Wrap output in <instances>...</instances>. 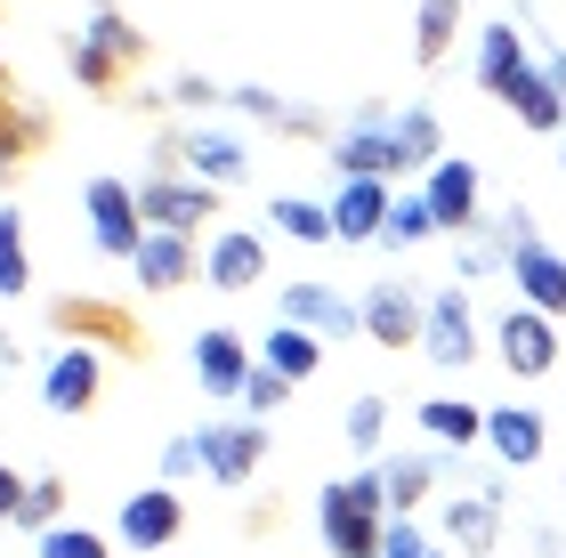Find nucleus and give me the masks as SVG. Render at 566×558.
Segmentation results:
<instances>
[{
    "label": "nucleus",
    "instance_id": "obj_1",
    "mask_svg": "<svg viewBox=\"0 0 566 558\" xmlns=\"http://www.w3.org/2000/svg\"><path fill=\"white\" fill-rule=\"evenodd\" d=\"M49 333L73 348H97V357H122V365H154V333L138 324V308H122L106 292H57L49 299Z\"/></svg>",
    "mask_w": 566,
    "mask_h": 558
},
{
    "label": "nucleus",
    "instance_id": "obj_2",
    "mask_svg": "<svg viewBox=\"0 0 566 558\" xmlns=\"http://www.w3.org/2000/svg\"><path fill=\"white\" fill-rule=\"evenodd\" d=\"M389 518H397V510H389L380 470L324 486V550H332V558H380V543H389Z\"/></svg>",
    "mask_w": 566,
    "mask_h": 558
},
{
    "label": "nucleus",
    "instance_id": "obj_3",
    "mask_svg": "<svg viewBox=\"0 0 566 558\" xmlns=\"http://www.w3.org/2000/svg\"><path fill=\"white\" fill-rule=\"evenodd\" d=\"M219 194L211 179H187V170H154V179H138V219L163 227V235H195L202 219H219Z\"/></svg>",
    "mask_w": 566,
    "mask_h": 558
},
{
    "label": "nucleus",
    "instance_id": "obj_4",
    "mask_svg": "<svg viewBox=\"0 0 566 558\" xmlns=\"http://www.w3.org/2000/svg\"><path fill=\"white\" fill-rule=\"evenodd\" d=\"M421 357L437 372H470V357H478V316H470V292H461V284L429 292V308H421Z\"/></svg>",
    "mask_w": 566,
    "mask_h": 558
},
{
    "label": "nucleus",
    "instance_id": "obj_5",
    "mask_svg": "<svg viewBox=\"0 0 566 558\" xmlns=\"http://www.w3.org/2000/svg\"><path fill=\"white\" fill-rule=\"evenodd\" d=\"M195 453H202V477L251 486L268 462V421H211V429H195Z\"/></svg>",
    "mask_w": 566,
    "mask_h": 558
},
{
    "label": "nucleus",
    "instance_id": "obj_6",
    "mask_svg": "<svg viewBox=\"0 0 566 558\" xmlns=\"http://www.w3.org/2000/svg\"><path fill=\"white\" fill-rule=\"evenodd\" d=\"M494 348H502V372L510 380H543V372H558V316H543V308H510L502 316V333H494Z\"/></svg>",
    "mask_w": 566,
    "mask_h": 558
},
{
    "label": "nucleus",
    "instance_id": "obj_7",
    "mask_svg": "<svg viewBox=\"0 0 566 558\" xmlns=\"http://www.w3.org/2000/svg\"><path fill=\"white\" fill-rule=\"evenodd\" d=\"M163 170H187V179H211V187H235L251 155H243V138H227V130H170L163 138Z\"/></svg>",
    "mask_w": 566,
    "mask_h": 558
},
{
    "label": "nucleus",
    "instance_id": "obj_8",
    "mask_svg": "<svg viewBox=\"0 0 566 558\" xmlns=\"http://www.w3.org/2000/svg\"><path fill=\"white\" fill-rule=\"evenodd\" d=\"M90 235L106 260H138V243H146V219H138V187H122V179H90Z\"/></svg>",
    "mask_w": 566,
    "mask_h": 558
},
{
    "label": "nucleus",
    "instance_id": "obj_9",
    "mask_svg": "<svg viewBox=\"0 0 566 558\" xmlns=\"http://www.w3.org/2000/svg\"><path fill=\"white\" fill-rule=\"evenodd\" d=\"M202 284H211V292H260L268 284V235L219 227V235L202 243Z\"/></svg>",
    "mask_w": 566,
    "mask_h": 558
},
{
    "label": "nucleus",
    "instance_id": "obj_10",
    "mask_svg": "<svg viewBox=\"0 0 566 558\" xmlns=\"http://www.w3.org/2000/svg\"><path fill=\"white\" fill-rule=\"evenodd\" d=\"M114 535L130 543V550H170L178 535H187V502H178V486H146L122 502V518H114Z\"/></svg>",
    "mask_w": 566,
    "mask_h": 558
},
{
    "label": "nucleus",
    "instance_id": "obj_11",
    "mask_svg": "<svg viewBox=\"0 0 566 558\" xmlns=\"http://www.w3.org/2000/svg\"><path fill=\"white\" fill-rule=\"evenodd\" d=\"M421 194H429V211H437L446 235H470V227H478V202H485V179H478L470 155H446V162L421 179Z\"/></svg>",
    "mask_w": 566,
    "mask_h": 558
},
{
    "label": "nucleus",
    "instance_id": "obj_12",
    "mask_svg": "<svg viewBox=\"0 0 566 558\" xmlns=\"http://www.w3.org/2000/svg\"><path fill=\"white\" fill-rule=\"evenodd\" d=\"M97 397H106V365H97V348H57V357H49V372H41V404H49V413H73V421H82Z\"/></svg>",
    "mask_w": 566,
    "mask_h": 558
},
{
    "label": "nucleus",
    "instance_id": "obj_13",
    "mask_svg": "<svg viewBox=\"0 0 566 558\" xmlns=\"http://www.w3.org/2000/svg\"><path fill=\"white\" fill-rule=\"evenodd\" d=\"M283 324H300L316 340H348V333H365V308L340 299L332 284H283Z\"/></svg>",
    "mask_w": 566,
    "mask_h": 558
},
{
    "label": "nucleus",
    "instance_id": "obj_14",
    "mask_svg": "<svg viewBox=\"0 0 566 558\" xmlns=\"http://www.w3.org/2000/svg\"><path fill=\"white\" fill-rule=\"evenodd\" d=\"M356 308H365V340L373 348H421V308L429 299H413V284H373Z\"/></svg>",
    "mask_w": 566,
    "mask_h": 558
},
{
    "label": "nucleus",
    "instance_id": "obj_15",
    "mask_svg": "<svg viewBox=\"0 0 566 558\" xmlns=\"http://www.w3.org/2000/svg\"><path fill=\"white\" fill-rule=\"evenodd\" d=\"M332 162H340V179H405L397 170V122L365 114L348 138H332Z\"/></svg>",
    "mask_w": 566,
    "mask_h": 558
},
{
    "label": "nucleus",
    "instance_id": "obj_16",
    "mask_svg": "<svg viewBox=\"0 0 566 558\" xmlns=\"http://www.w3.org/2000/svg\"><path fill=\"white\" fill-rule=\"evenodd\" d=\"M510 284L526 292V308H543V316H566V260L551 243H534V227L518 243H510Z\"/></svg>",
    "mask_w": 566,
    "mask_h": 558
},
{
    "label": "nucleus",
    "instance_id": "obj_17",
    "mask_svg": "<svg viewBox=\"0 0 566 558\" xmlns=\"http://www.w3.org/2000/svg\"><path fill=\"white\" fill-rule=\"evenodd\" d=\"M485 445L502 453V470H534L551 453V421L534 404H485Z\"/></svg>",
    "mask_w": 566,
    "mask_h": 558
},
{
    "label": "nucleus",
    "instance_id": "obj_18",
    "mask_svg": "<svg viewBox=\"0 0 566 558\" xmlns=\"http://www.w3.org/2000/svg\"><path fill=\"white\" fill-rule=\"evenodd\" d=\"M138 284L146 292H187V284H202V251H195V235H163V227H146V243H138Z\"/></svg>",
    "mask_w": 566,
    "mask_h": 558
},
{
    "label": "nucleus",
    "instance_id": "obj_19",
    "mask_svg": "<svg viewBox=\"0 0 566 558\" xmlns=\"http://www.w3.org/2000/svg\"><path fill=\"white\" fill-rule=\"evenodd\" d=\"M251 348H243V333L235 324H211V333H195V380L211 397H243V380H251Z\"/></svg>",
    "mask_w": 566,
    "mask_h": 558
},
{
    "label": "nucleus",
    "instance_id": "obj_20",
    "mask_svg": "<svg viewBox=\"0 0 566 558\" xmlns=\"http://www.w3.org/2000/svg\"><path fill=\"white\" fill-rule=\"evenodd\" d=\"M389 179H340L332 194V235L340 243H380V227H389Z\"/></svg>",
    "mask_w": 566,
    "mask_h": 558
},
{
    "label": "nucleus",
    "instance_id": "obj_21",
    "mask_svg": "<svg viewBox=\"0 0 566 558\" xmlns=\"http://www.w3.org/2000/svg\"><path fill=\"white\" fill-rule=\"evenodd\" d=\"M49 138H57V122L41 106H24V97H0V179H17V170H33L49 155Z\"/></svg>",
    "mask_w": 566,
    "mask_h": 558
},
{
    "label": "nucleus",
    "instance_id": "obj_22",
    "mask_svg": "<svg viewBox=\"0 0 566 558\" xmlns=\"http://www.w3.org/2000/svg\"><path fill=\"white\" fill-rule=\"evenodd\" d=\"M446 543L461 558H485L502 543V486H485V494H453L446 502Z\"/></svg>",
    "mask_w": 566,
    "mask_h": 558
},
{
    "label": "nucleus",
    "instance_id": "obj_23",
    "mask_svg": "<svg viewBox=\"0 0 566 558\" xmlns=\"http://www.w3.org/2000/svg\"><path fill=\"white\" fill-rule=\"evenodd\" d=\"M502 106H510V114H518V122H526V130H543V138L558 130V138H566V97H558V82H551V73H543V65H526V73H518V82H510V90H502Z\"/></svg>",
    "mask_w": 566,
    "mask_h": 558
},
{
    "label": "nucleus",
    "instance_id": "obj_24",
    "mask_svg": "<svg viewBox=\"0 0 566 558\" xmlns=\"http://www.w3.org/2000/svg\"><path fill=\"white\" fill-rule=\"evenodd\" d=\"M65 65H73V82H82L90 97H106V106H114V97H130V65L106 57V49H97L90 33H73V41H65Z\"/></svg>",
    "mask_w": 566,
    "mask_h": 558
},
{
    "label": "nucleus",
    "instance_id": "obj_25",
    "mask_svg": "<svg viewBox=\"0 0 566 558\" xmlns=\"http://www.w3.org/2000/svg\"><path fill=\"white\" fill-rule=\"evenodd\" d=\"M453 41H461V0H421V17H413V65L437 73L453 57Z\"/></svg>",
    "mask_w": 566,
    "mask_h": 558
},
{
    "label": "nucleus",
    "instance_id": "obj_26",
    "mask_svg": "<svg viewBox=\"0 0 566 558\" xmlns=\"http://www.w3.org/2000/svg\"><path fill=\"white\" fill-rule=\"evenodd\" d=\"M518 73H526V41H518V24H485V33H478V90H510V82H518Z\"/></svg>",
    "mask_w": 566,
    "mask_h": 558
},
{
    "label": "nucleus",
    "instance_id": "obj_27",
    "mask_svg": "<svg viewBox=\"0 0 566 558\" xmlns=\"http://www.w3.org/2000/svg\"><path fill=\"white\" fill-rule=\"evenodd\" d=\"M437 162H446V130H437V114L429 106H405L397 114V170H421V179H429Z\"/></svg>",
    "mask_w": 566,
    "mask_h": 558
},
{
    "label": "nucleus",
    "instance_id": "obj_28",
    "mask_svg": "<svg viewBox=\"0 0 566 558\" xmlns=\"http://www.w3.org/2000/svg\"><path fill=\"white\" fill-rule=\"evenodd\" d=\"M380 486H389V510L397 518H413L421 502L437 494V462H429V453H397V462H380Z\"/></svg>",
    "mask_w": 566,
    "mask_h": 558
},
{
    "label": "nucleus",
    "instance_id": "obj_29",
    "mask_svg": "<svg viewBox=\"0 0 566 558\" xmlns=\"http://www.w3.org/2000/svg\"><path fill=\"white\" fill-rule=\"evenodd\" d=\"M421 429L437 445H478L485 438V404H470V397H429L421 404Z\"/></svg>",
    "mask_w": 566,
    "mask_h": 558
},
{
    "label": "nucleus",
    "instance_id": "obj_30",
    "mask_svg": "<svg viewBox=\"0 0 566 558\" xmlns=\"http://www.w3.org/2000/svg\"><path fill=\"white\" fill-rule=\"evenodd\" d=\"M268 219H275V235H292V243H340V235H332V202L275 194V202H268Z\"/></svg>",
    "mask_w": 566,
    "mask_h": 558
},
{
    "label": "nucleus",
    "instance_id": "obj_31",
    "mask_svg": "<svg viewBox=\"0 0 566 558\" xmlns=\"http://www.w3.org/2000/svg\"><path fill=\"white\" fill-rule=\"evenodd\" d=\"M324 348H332V340H316V333H300V324H275L260 357H268V365H275L283 380H307V372L324 365Z\"/></svg>",
    "mask_w": 566,
    "mask_h": 558
},
{
    "label": "nucleus",
    "instance_id": "obj_32",
    "mask_svg": "<svg viewBox=\"0 0 566 558\" xmlns=\"http://www.w3.org/2000/svg\"><path fill=\"white\" fill-rule=\"evenodd\" d=\"M17 526H24V535H49V526H65V477H24Z\"/></svg>",
    "mask_w": 566,
    "mask_h": 558
},
{
    "label": "nucleus",
    "instance_id": "obj_33",
    "mask_svg": "<svg viewBox=\"0 0 566 558\" xmlns=\"http://www.w3.org/2000/svg\"><path fill=\"white\" fill-rule=\"evenodd\" d=\"M82 33H90L97 49H106V57H122V65H130V73L146 65V33H138V24H130V17H114V9H97V17L82 24Z\"/></svg>",
    "mask_w": 566,
    "mask_h": 558
},
{
    "label": "nucleus",
    "instance_id": "obj_34",
    "mask_svg": "<svg viewBox=\"0 0 566 558\" xmlns=\"http://www.w3.org/2000/svg\"><path fill=\"white\" fill-rule=\"evenodd\" d=\"M33 284V251H24V219L0 211V299H17Z\"/></svg>",
    "mask_w": 566,
    "mask_h": 558
},
{
    "label": "nucleus",
    "instance_id": "obj_35",
    "mask_svg": "<svg viewBox=\"0 0 566 558\" xmlns=\"http://www.w3.org/2000/svg\"><path fill=\"white\" fill-rule=\"evenodd\" d=\"M429 235H446L429 211V194H397L389 202V227H380V243H429Z\"/></svg>",
    "mask_w": 566,
    "mask_h": 558
},
{
    "label": "nucleus",
    "instance_id": "obj_36",
    "mask_svg": "<svg viewBox=\"0 0 566 558\" xmlns=\"http://www.w3.org/2000/svg\"><path fill=\"white\" fill-rule=\"evenodd\" d=\"M292 389H300V380H283V372L260 357V365H251V380H243V404H251V413H283V404H292Z\"/></svg>",
    "mask_w": 566,
    "mask_h": 558
},
{
    "label": "nucleus",
    "instance_id": "obj_37",
    "mask_svg": "<svg viewBox=\"0 0 566 558\" xmlns=\"http://www.w3.org/2000/svg\"><path fill=\"white\" fill-rule=\"evenodd\" d=\"M41 558H114V543L90 535V526H49V535H41Z\"/></svg>",
    "mask_w": 566,
    "mask_h": 558
},
{
    "label": "nucleus",
    "instance_id": "obj_38",
    "mask_svg": "<svg viewBox=\"0 0 566 558\" xmlns=\"http://www.w3.org/2000/svg\"><path fill=\"white\" fill-rule=\"evenodd\" d=\"M380 438H389V404H380V397H356V404H348V445L373 453Z\"/></svg>",
    "mask_w": 566,
    "mask_h": 558
},
{
    "label": "nucleus",
    "instance_id": "obj_39",
    "mask_svg": "<svg viewBox=\"0 0 566 558\" xmlns=\"http://www.w3.org/2000/svg\"><path fill=\"white\" fill-rule=\"evenodd\" d=\"M380 558H437V543L421 535L413 518H389V543H380Z\"/></svg>",
    "mask_w": 566,
    "mask_h": 558
},
{
    "label": "nucleus",
    "instance_id": "obj_40",
    "mask_svg": "<svg viewBox=\"0 0 566 558\" xmlns=\"http://www.w3.org/2000/svg\"><path fill=\"white\" fill-rule=\"evenodd\" d=\"M170 97H178V106H187V114H211V106H219L227 90H219V82H202V73H187V82H178Z\"/></svg>",
    "mask_w": 566,
    "mask_h": 558
},
{
    "label": "nucleus",
    "instance_id": "obj_41",
    "mask_svg": "<svg viewBox=\"0 0 566 558\" xmlns=\"http://www.w3.org/2000/svg\"><path fill=\"white\" fill-rule=\"evenodd\" d=\"M195 462H202V453H195V438H170V445H163V477H187Z\"/></svg>",
    "mask_w": 566,
    "mask_h": 558
},
{
    "label": "nucleus",
    "instance_id": "obj_42",
    "mask_svg": "<svg viewBox=\"0 0 566 558\" xmlns=\"http://www.w3.org/2000/svg\"><path fill=\"white\" fill-rule=\"evenodd\" d=\"M17 502H24V477L0 462V526H17Z\"/></svg>",
    "mask_w": 566,
    "mask_h": 558
},
{
    "label": "nucleus",
    "instance_id": "obj_43",
    "mask_svg": "<svg viewBox=\"0 0 566 558\" xmlns=\"http://www.w3.org/2000/svg\"><path fill=\"white\" fill-rule=\"evenodd\" d=\"M543 73L558 82V97H566V49H551V65H543Z\"/></svg>",
    "mask_w": 566,
    "mask_h": 558
},
{
    "label": "nucleus",
    "instance_id": "obj_44",
    "mask_svg": "<svg viewBox=\"0 0 566 558\" xmlns=\"http://www.w3.org/2000/svg\"><path fill=\"white\" fill-rule=\"evenodd\" d=\"M0 97H17V73H9V57H0Z\"/></svg>",
    "mask_w": 566,
    "mask_h": 558
},
{
    "label": "nucleus",
    "instance_id": "obj_45",
    "mask_svg": "<svg viewBox=\"0 0 566 558\" xmlns=\"http://www.w3.org/2000/svg\"><path fill=\"white\" fill-rule=\"evenodd\" d=\"M437 558H446V550H437Z\"/></svg>",
    "mask_w": 566,
    "mask_h": 558
},
{
    "label": "nucleus",
    "instance_id": "obj_46",
    "mask_svg": "<svg viewBox=\"0 0 566 558\" xmlns=\"http://www.w3.org/2000/svg\"><path fill=\"white\" fill-rule=\"evenodd\" d=\"M558 162H566V155H558Z\"/></svg>",
    "mask_w": 566,
    "mask_h": 558
}]
</instances>
